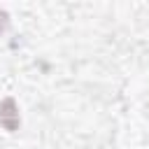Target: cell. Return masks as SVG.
Segmentation results:
<instances>
[{
	"label": "cell",
	"instance_id": "cell-1",
	"mask_svg": "<svg viewBox=\"0 0 149 149\" xmlns=\"http://www.w3.org/2000/svg\"><path fill=\"white\" fill-rule=\"evenodd\" d=\"M0 126H2L5 130H9V133L19 130L21 119H19V109H16L14 98H5V100L0 102Z\"/></svg>",
	"mask_w": 149,
	"mask_h": 149
},
{
	"label": "cell",
	"instance_id": "cell-2",
	"mask_svg": "<svg viewBox=\"0 0 149 149\" xmlns=\"http://www.w3.org/2000/svg\"><path fill=\"white\" fill-rule=\"evenodd\" d=\"M7 23H9V19H7V14L5 12H0V33L7 28Z\"/></svg>",
	"mask_w": 149,
	"mask_h": 149
}]
</instances>
